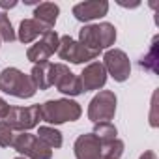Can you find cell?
<instances>
[{
  "label": "cell",
  "mask_w": 159,
  "mask_h": 159,
  "mask_svg": "<svg viewBox=\"0 0 159 159\" xmlns=\"http://www.w3.org/2000/svg\"><path fill=\"white\" fill-rule=\"evenodd\" d=\"M103 67L107 71V75H111L114 81L124 83L129 79L131 73V62L127 58V54L122 49H109L103 56Z\"/></svg>",
  "instance_id": "8"
},
{
  "label": "cell",
  "mask_w": 159,
  "mask_h": 159,
  "mask_svg": "<svg viewBox=\"0 0 159 159\" xmlns=\"http://www.w3.org/2000/svg\"><path fill=\"white\" fill-rule=\"evenodd\" d=\"M155 109H157V94H153V99H152V114H150V125L152 127H157L159 125L157 116H155Z\"/></svg>",
  "instance_id": "23"
},
{
  "label": "cell",
  "mask_w": 159,
  "mask_h": 159,
  "mask_svg": "<svg viewBox=\"0 0 159 159\" xmlns=\"http://www.w3.org/2000/svg\"><path fill=\"white\" fill-rule=\"evenodd\" d=\"M83 114V109L73 99H49L39 105V116L51 125H60L66 122H75Z\"/></svg>",
  "instance_id": "1"
},
{
  "label": "cell",
  "mask_w": 159,
  "mask_h": 159,
  "mask_svg": "<svg viewBox=\"0 0 159 159\" xmlns=\"http://www.w3.org/2000/svg\"><path fill=\"white\" fill-rule=\"evenodd\" d=\"M116 41V28L111 23H99V25H84L79 30V43L94 52H101L103 49H109Z\"/></svg>",
  "instance_id": "2"
},
{
  "label": "cell",
  "mask_w": 159,
  "mask_h": 159,
  "mask_svg": "<svg viewBox=\"0 0 159 159\" xmlns=\"http://www.w3.org/2000/svg\"><path fill=\"white\" fill-rule=\"evenodd\" d=\"M43 144H47L51 150H54V148H60L62 146V133L58 131V129H54V127H51V125H39V129H38V135H36Z\"/></svg>",
  "instance_id": "17"
},
{
  "label": "cell",
  "mask_w": 159,
  "mask_h": 159,
  "mask_svg": "<svg viewBox=\"0 0 159 159\" xmlns=\"http://www.w3.org/2000/svg\"><path fill=\"white\" fill-rule=\"evenodd\" d=\"M0 92L19 98V99H28L38 90L32 83L30 75L23 73L17 67H6L0 71Z\"/></svg>",
  "instance_id": "3"
},
{
  "label": "cell",
  "mask_w": 159,
  "mask_h": 159,
  "mask_svg": "<svg viewBox=\"0 0 159 159\" xmlns=\"http://www.w3.org/2000/svg\"><path fill=\"white\" fill-rule=\"evenodd\" d=\"M30 79L36 86V90H47L52 86V64L43 62V64H34L30 71Z\"/></svg>",
  "instance_id": "15"
},
{
  "label": "cell",
  "mask_w": 159,
  "mask_h": 159,
  "mask_svg": "<svg viewBox=\"0 0 159 159\" xmlns=\"http://www.w3.org/2000/svg\"><path fill=\"white\" fill-rule=\"evenodd\" d=\"M15 38L17 36H15V30L10 23V17L6 15V11L0 10V39L11 43V41H15Z\"/></svg>",
  "instance_id": "20"
},
{
  "label": "cell",
  "mask_w": 159,
  "mask_h": 159,
  "mask_svg": "<svg viewBox=\"0 0 159 159\" xmlns=\"http://www.w3.org/2000/svg\"><path fill=\"white\" fill-rule=\"evenodd\" d=\"M157 60H159V56H157V38H155L148 54H144L140 58V67L150 69V71H157Z\"/></svg>",
  "instance_id": "21"
},
{
  "label": "cell",
  "mask_w": 159,
  "mask_h": 159,
  "mask_svg": "<svg viewBox=\"0 0 159 159\" xmlns=\"http://www.w3.org/2000/svg\"><path fill=\"white\" fill-rule=\"evenodd\" d=\"M58 45H60V36L54 32V30H47L39 41H36L32 47H28L26 51V58L34 64H43V62H49V58L58 51Z\"/></svg>",
  "instance_id": "10"
},
{
  "label": "cell",
  "mask_w": 159,
  "mask_h": 159,
  "mask_svg": "<svg viewBox=\"0 0 159 159\" xmlns=\"http://www.w3.org/2000/svg\"><path fill=\"white\" fill-rule=\"evenodd\" d=\"M109 11V2L107 0H88L73 6V17L81 23H90L96 19L105 17Z\"/></svg>",
  "instance_id": "11"
},
{
  "label": "cell",
  "mask_w": 159,
  "mask_h": 159,
  "mask_svg": "<svg viewBox=\"0 0 159 159\" xmlns=\"http://www.w3.org/2000/svg\"><path fill=\"white\" fill-rule=\"evenodd\" d=\"M47 32V28L45 26H41L36 19H25V21H21V25H19V34H17V39L21 41V43H32L36 38H39V36H43Z\"/></svg>",
  "instance_id": "16"
},
{
  "label": "cell",
  "mask_w": 159,
  "mask_h": 159,
  "mask_svg": "<svg viewBox=\"0 0 159 159\" xmlns=\"http://www.w3.org/2000/svg\"><path fill=\"white\" fill-rule=\"evenodd\" d=\"M73 152L77 159H99L101 157V142L94 133H83L73 144Z\"/></svg>",
  "instance_id": "13"
},
{
  "label": "cell",
  "mask_w": 159,
  "mask_h": 159,
  "mask_svg": "<svg viewBox=\"0 0 159 159\" xmlns=\"http://www.w3.org/2000/svg\"><path fill=\"white\" fill-rule=\"evenodd\" d=\"M92 133L96 135V139H98L101 144H107V142H111V140L116 139L118 129H116V125H112L111 122H101V124H96V125H94V131H92Z\"/></svg>",
  "instance_id": "18"
},
{
  "label": "cell",
  "mask_w": 159,
  "mask_h": 159,
  "mask_svg": "<svg viewBox=\"0 0 159 159\" xmlns=\"http://www.w3.org/2000/svg\"><path fill=\"white\" fill-rule=\"evenodd\" d=\"M11 148L15 152L23 153L25 157H30V159H52V150L47 144H43L36 135H32L28 131L17 133Z\"/></svg>",
  "instance_id": "5"
},
{
  "label": "cell",
  "mask_w": 159,
  "mask_h": 159,
  "mask_svg": "<svg viewBox=\"0 0 159 159\" xmlns=\"http://www.w3.org/2000/svg\"><path fill=\"white\" fill-rule=\"evenodd\" d=\"M116 114V94L111 90H101L96 94L88 105V118L94 124L111 122Z\"/></svg>",
  "instance_id": "4"
},
{
  "label": "cell",
  "mask_w": 159,
  "mask_h": 159,
  "mask_svg": "<svg viewBox=\"0 0 159 159\" xmlns=\"http://www.w3.org/2000/svg\"><path fill=\"white\" fill-rule=\"evenodd\" d=\"M79 79H81V84H83V92L99 90L107 83V71H105L101 62H90L83 69V73H81Z\"/></svg>",
  "instance_id": "12"
},
{
  "label": "cell",
  "mask_w": 159,
  "mask_h": 159,
  "mask_svg": "<svg viewBox=\"0 0 159 159\" xmlns=\"http://www.w3.org/2000/svg\"><path fill=\"white\" fill-rule=\"evenodd\" d=\"M17 6V2L15 0H11V2H8V0H0V10H11V8H15Z\"/></svg>",
  "instance_id": "25"
},
{
  "label": "cell",
  "mask_w": 159,
  "mask_h": 159,
  "mask_svg": "<svg viewBox=\"0 0 159 159\" xmlns=\"http://www.w3.org/2000/svg\"><path fill=\"white\" fill-rule=\"evenodd\" d=\"M13 139H15L13 129L4 120H0V146H2V148H10L13 144Z\"/></svg>",
  "instance_id": "22"
},
{
  "label": "cell",
  "mask_w": 159,
  "mask_h": 159,
  "mask_svg": "<svg viewBox=\"0 0 159 159\" xmlns=\"http://www.w3.org/2000/svg\"><path fill=\"white\" fill-rule=\"evenodd\" d=\"M15 159H26V157H15Z\"/></svg>",
  "instance_id": "27"
},
{
  "label": "cell",
  "mask_w": 159,
  "mask_h": 159,
  "mask_svg": "<svg viewBox=\"0 0 159 159\" xmlns=\"http://www.w3.org/2000/svg\"><path fill=\"white\" fill-rule=\"evenodd\" d=\"M58 13H60L58 4H54V2H41L34 10V19L41 26H45L47 30H52V26H54V23L58 19Z\"/></svg>",
  "instance_id": "14"
},
{
  "label": "cell",
  "mask_w": 159,
  "mask_h": 159,
  "mask_svg": "<svg viewBox=\"0 0 159 159\" xmlns=\"http://www.w3.org/2000/svg\"><path fill=\"white\" fill-rule=\"evenodd\" d=\"M52 86H56L60 94H66L71 98L83 94L81 79L75 73H71L66 64H52Z\"/></svg>",
  "instance_id": "7"
},
{
  "label": "cell",
  "mask_w": 159,
  "mask_h": 159,
  "mask_svg": "<svg viewBox=\"0 0 159 159\" xmlns=\"http://www.w3.org/2000/svg\"><path fill=\"white\" fill-rule=\"evenodd\" d=\"M139 159H157V155H155L152 150H148V152H144V153H142Z\"/></svg>",
  "instance_id": "26"
},
{
  "label": "cell",
  "mask_w": 159,
  "mask_h": 159,
  "mask_svg": "<svg viewBox=\"0 0 159 159\" xmlns=\"http://www.w3.org/2000/svg\"><path fill=\"white\" fill-rule=\"evenodd\" d=\"M58 56L62 60H67L71 64H84L90 60H96L99 56V52H94L90 49H86L84 45H81L79 41H75L69 36H62L60 38V45H58Z\"/></svg>",
  "instance_id": "9"
},
{
  "label": "cell",
  "mask_w": 159,
  "mask_h": 159,
  "mask_svg": "<svg viewBox=\"0 0 159 159\" xmlns=\"http://www.w3.org/2000/svg\"><path fill=\"white\" fill-rule=\"evenodd\" d=\"M10 105H8V101L6 99H2V98H0V120H4L6 116H8V112H10Z\"/></svg>",
  "instance_id": "24"
},
{
  "label": "cell",
  "mask_w": 159,
  "mask_h": 159,
  "mask_svg": "<svg viewBox=\"0 0 159 159\" xmlns=\"http://www.w3.org/2000/svg\"><path fill=\"white\" fill-rule=\"evenodd\" d=\"M4 122L13 129V131H30L39 125L41 116H39V105H30V107H11Z\"/></svg>",
  "instance_id": "6"
},
{
  "label": "cell",
  "mask_w": 159,
  "mask_h": 159,
  "mask_svg": "<svg viewBox=\"0 0 159 159\" xmlns=\"http://www.w3.org/2000/svg\"><path fill=\"white\" fill-rule=\"evenodd\" d=\"M124 153V142L114 139L107 144H101V157L99 159H120Z\"/></svg>",
  "instance_id": "19"
}]
</instances>
